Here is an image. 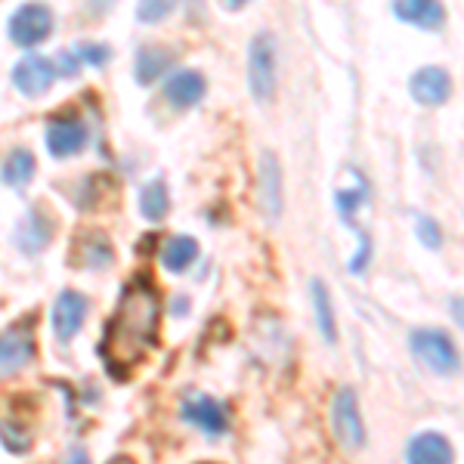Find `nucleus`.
<instances>
[{
	"mask_svg": "<svg viewBox=\"0 0 464 464\" xmlns=\"http://www.w3.org/2000/svg\"><path fill=\"white\" fill-rule=\"evenodd\" d=\"M74 56H78L81 63H90V65H106L109 59H111V47H106V44L87 41V44H81V47L74 50Z\"/></svg>",
	"mask_w": 464,
	"mask_h": 464,
	"instance_id": "26",
	"label": "nucleus"
},
{
	"mask_svg": "<svg viewBox=\"0 0 464 464\" xmlns=\"http://www.w3.org/2000/svg\"><path fill=\"white\" fill-rule=\"evenodd\" d=\"M0 443L13 455H22L32 449V428L22 418H0Z\"/></svg>",
	"mask_w": 464,
	"mask_h": 464,
	"instance_id": "24",
	"label": "nucleus"
},
{
	"mask_svg": "<svg viewBox=\"0 0 464 464\" xmlns=\"http://www.w3.org/2000/svg\"><path fill=\"white\" fill-rule=\"evenodd\" d=\"M164 96H168L170 106L177 109H192L196 102H201V96H205V78H201L198 72H174L168 78V84H164Z\"/></svg>",
	"mask_w": 464,
	"mask_h": 464,
	"instance_id": "17",
	"label": "nucleus"
},
{
	"mask_svg": "<svg viewBox=\"0 0 464 464\" xmlns=\"http://www.w3.org/2000/svg\"><path fill=\"white\" fill-rule=\"evenodd\" d=\"M257 205L269 223H276L285 208V192H282V164L273 152L260 155L257 164Z\"/></svg>",
	"mask_w": 464,
	"mask_h": 464,
	"instance_id": "9",
	"label": "nucleus"
},
{
	"mask_svg": "<svg viewBox=\"0 0 464 464\" xmlns=\"http://www.w3.org/2000/svg\"><path fill=\"white\" fill-rule=\"evenodd\" d=\"M179 415H183L192 428L208 433V437H220V433L229 430V409L208 393H186L183 406H179Z\"/></svg>",
	"mask_w": 464,
	"mask_h": 464,
	"instance_id": "7",
	"label": "nucleus"
},
{
	"mask_svg": "<svg viewBox=\"0 0 464 464\" xmlns=\"http://www.w3.org/2000/svg\"><path fill=\"white\" fill-rule=\"evenodd\" d=\"M310 297H313V313H316V325L319 334L328 343H338V319H334V306H332V295H328L325 282L313 279L310 282Z\"/></svg>",
	"mask_w": 464,
	"mask_h": 464,
	"instance_id": "19",
	"label": "nucleus"
},
{
	"mask_svg": "<svg viewBox=\"0 0 464 464\" xmlns=\"http://www.w3.org/2000/svg\"><path fill=\"white\" fill-rule=\"evenodd\" d=\"M53 78H56V65L47 56H37V53L22 56L16 69H13V84H16L22 96H41L44 90H50Z\"/></svg>",
	"mask_w": 464,
	"mask_h": 464,
	"instance_id": "12",
	"label": "nucleus"
},
{
	"mask_svg": "<svg viewBox=\"0 0 464 464\" xmlns=\"http://www.w3.org/2000/svg\"><path fill=\"white\" fill-rule=\"evenodd\" d=\"M409 93H411V100L421 102V106L437 109L452 96V78H449V72L440 69V65H424V69L411 72Z\"/></svg>",
	"mask_w": 464,
	"mask_h": 464,
	"instance_id": "11",
	"label": "nucleus"
},
{
	"mask_svg": "<svg viewBox=\"0 0 464 464\" xmlns=\"http://www.w3.org/2000/svg\"><path fill=\"white\" fill-rule=\"evenodd\" d=\"M406 461L409 464H452L455 461L452 443H449L443 433L424 430V433H418V437L409 440Z\"/></svg>",
	"mask_w": 464,
	"mask_h": 464,
	"instance_id": "15",
	"label": "nucleus"
},
{
	"mask_svg": "<svg viewBox=\"0 0 464 464\" xmlns=\"http://www.w3.org/2000/svg\"><path fill=\"white\" fill-rule=\"evenodd\" d=\"M332 430L338 437V443L350 452L365 446V424H362V415H359V402H356V393L350 387H341L334 393V402H332Z\"/></svg>",
	"mask_w": 464,
	"mask_h": 464,
	"instance_id": "6",
	"label": "nucleus"
},
{
	"mask_svg": "<svg viewBox=\"0 0 464 464\" xmlns=\"http://www.w3.org/2000/svg\"><path fill=\"white\" fill-rule=\"evenodd\" d=\"M50 238H53V217L44 211V208H32V211L22 217L16 229V245L25 254H41L47 248Z\"/></svg>",
	"mask_w": 464,
	"mask_h": 464,
	"instance_id": "14",
	"label": "nucleus"
},
{
	"mask_svg": "<svg viewBox=\"0 0 464 464\" xmlns=\"http://www.w3.org/2000/svg\"><path fill=\"white\" fill-rule=\"evenodd\" d=\"M174 13V4H168V0H155V4H140L137 16L143 22H159L164 16H170Z\"/></svg>",
	"mask_w": 464,
	"mask_h": 464,
	"instance_id": "27",
	"label": "nucleus"
},
{
	"mask_svg": "<svg viewBox=\"0 0 464 464\" xmlns=\"http://www.w3.org/2000/svg\"><path fill=\"white\" fill-rule=\"evenodd\" d=\"M115 260V251H111V242L102 232H87V236L78 238L72 254V264L84 266V269H106Z\"/></svg>",
	"mask_w": 464,
	"mask_h": 464,
	"instance_id": "18",
	"label": "nucleus"
},
{
	"mask_svg": "<svg viewBox=\"0 0 464 464\" xmlns=\"http://www.w3.org/2000/svg\"><path fill=\"white\" fill-rule=\"evenodd\" d=\"M87 297L81 291H63L53 304V334L59 341H72L87 319Z\"/></svg>",
	"mask_w": 464,
	"mask_h": 464,
	"instance_id": "13",
	"label": "nucleus"
},
{
	"mask_svg": "<svg viewBox=\"0 0 464 464\" xmlns=\"http://www.w3.org/2000/svg\"><path fill=\"white\" fill-rule=\"evenodd\" d=\"M78 69H81V59L74 56V50H63V53H59V72H63L65 78H72V74H78Z\"/></svg>",
	"mask_w": 464,
	"mask_h": 464,
	"instance_id": "28",
	"label": "nucleus"
},
{
	"mask_svg": "<svg viewBox=\"0 0 464 464\" xmlns=\"http://www.w3.org/2000/svg\"><path fill=\"white\" fill-rule=\"evenodd\" d=\"M34 168H37V161L28 149H13L4 159V164H0V179H4L6 186H13V189H19V186L32 183Z\"/></svg>",
	"mask_w": 464,
	"mask_h": 464,
	"instance_id": "20",
	"label": "nucleus"
},
{
	"mask_svg": "<svg viewBox=\"0 0 464 464\" xmlns=\"http://www.w3.org/2000/svg\"><path fill=\"white\" fill-rule=\"evenodd\" d=\"M161 325V297L149 279H133L121 291V301L115 306V316L106 325L102 338V359L115 378H127L133 365L149 356V350L159 341Z\"/></svg>",
	"mask_w": 464,
	"mask_h": 464,
	"instance_id": "1",
	"label": "nucleus"
},
{
	"mask_svg": "<svg viewBox=\"0 0 464 464\" xmlns=\"http://www.w3.org/2000/svg\"><path fill=\"white\" fill-rule=\"evenodd\" d=\"M449 313H452L455 325L464 328V297H452V304H449Z\"/></svg>",
	"mask_w": 464,
	"mask_h": 464,
	"instance_id": "29",
	"label": "nucleus"
},
{
	"mask_svg": "<svg viewBox=\"0 0 464 464\" xmlns=\"http://www.w3.org/2000/svg\"><path fill=\"white\" fill-rule=\"evenodd\" d=\"M415 236L428 251L443 248V229H440V223L428 214H415Z\"/></svg>",
	"mask_w": 464,
	"mask_h": 464,
	"instance_id": "25",
	"label": "nucleus"
},
{
	"mask_svg": "<svg viewBox=\"0 0 464 464\" xmlns=\"http://www.w3.org/2000/svg\"><path fill=\"white\" fill-rule=\"evenodd\" d=\"M53 32V13L44 4H25L10 16V37L19 47H34Z\"/></svg>",
	"mask_w": 464,
	"mask_h": 464,
	"instance_id": "8",
	"label": "nucleus"
},
{
	"mask_svg": "<svg viewBox=\"0 0 464 464\" xmlns=\"http://www.w3.org/2000/svg\"><path fill=\"white\" fill-rule=\"evenodd\" d=\"M198 257V242L189 236H174L161 245V264L170 273H183L192 266V260Z\"/></svg>",
	"mask_w": 464,
	"mask_h": 464,
	"instance_id": "21",
	"label": "nucleus"
},
{
	"mask_svg": "<svg viewBox=\"0 0 464 464\" xmlns=\"http://www.w3.org/2000/svg\"><path fill=\"white\" fill-rule=\"evenodd\" d=\"M393 16L406 25L424 28V32H437L446 22V10L437 4V0H402V4H393Z\"/></svg>",
	"mask_w": 464,
	"mask_h": 464,
	"instance_id": "16",
	"label": "nucleus"
},
{
	"mask_svg": "<svg viewBox=\"0 0 464 464\" xmlns=\"http://www.w3.org/2000/svg\"><path fill=\"white\" fill-rule=\"evenodd\" d=\"M168 208H170V196H168V186L164 179H152V183L143 186L140 192V211L149 223H159L168 217Z\"/></svg>",
	"mask_w": 464,
	"mask_h": 464,
	"instance_id": "23",
	"label": "nucleus"
},
{
	"mask_svg": "<svg viewBox=\"0 0 464 464\" xmlns=\"http://www.w3.org/2000/svg\"><path fill=\"white\" fill-rule=\"evenodd\" d=\"M37 356L34 325L32 319H19L0 332V378H13L16 372L28 369Z\"/></svg>",
	"mask_w": 464,
	"mask_h": 464,
	"instance_id": "3",
	"label": "nucleus"
},
{
	"mask_svg": "<svg viewBox=\"0 0 464 464\" xmlns=\"http://www.w3.org/2000/svg\"><path fill=\"white\" fill-rule=\"evenodd\" d=\"M53 159H72L74 152L87 146V124L78 115H56L47 121V133H44Z\"/></svg>",
	"mask_w": 464,
	"mask_h": 464,
	"instance_id": "10",
	"label": "nucleus"
},
{
	"mask_svg": "<svg viewBox=\"0 0 464 464\" xmlns=\"http://www.w3.org/2000/svg\"><path fill=\"white\" fill-rule=\"evenodd\" d=\"M409 350L421 365H428L433 375H455L461 369V356L455 341L440 328H415L409 334Z\"/></svg>",
	"mask_w": 464,
	"mask_h": 464,
	"instance_id": "2",
	"label": "nucleus"
},
{
	"mask_svg": "<svg viewBox=\"0 0 464 464\" xmlns=\"http://www.w3.org/2000/svg\"><path fill=\"white\" fill-rule=\"evenodd\" d=\"M65 464H87V452L84 449H72V455H69V461Z\"/></svg>",
	"mask_w": 464,
	"mask_h": 464,
	"instance_id": "30",
	"label": "nucleus"
},
{
	"mask_svg": "<svg viewBox=\"0 0 464 464\" xmlns=\"http://www.w3.org/2000/svg\"><path fill=\"white\" fill-rule=\"evenodd\" d=\"M174 63V53L168 47H143L137 53V81L140 84H152Z\"/></svg>",
	"mask_w": 464,
	"mask_h": 464,
	"instance_id": "22",
	"label": "nucleus"
},
{
	"mask_svg": "<svg viewBox=\"0 0 464 464\" xmlns=\"http://www.w3.org/2000/svg\"><path fill=\"white\" fill-rule=\"evenodd\" d=\"M248 90L257 102H269L276 93V37L269 32L254 34L248 47Z\"/></svg>",
	"mask_w": 464,
	"mask_h": 464,
	"instance_id": "4",
	"label": "nucleus"
},
{
	"mask_svg": "<svg viewBox=\"0 0 464 464\" xmlns=\"http://www.w3.org/2000/svg\"><path fill=\"white\" fill-rule=\"evenodd\" d=\"M350 174H353V179H356V189L338 192L334 201H338V214L343 217V223H347V227L359 236V248H356L353 257L347 260V266H350V273L362 276L365 266H369V260H372V238L356 227V211L365 205V198H369V183H365V177L359 174V170H350Z\"/></svg>",
	"mask_w": 464,
	"mask_h": 464,
	"instance_id": "5",
	"label": "nucleus"
}]
</instances>
